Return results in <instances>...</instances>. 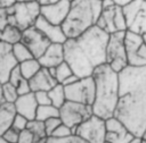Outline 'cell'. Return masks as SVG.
Listing matches in <instances>:
<instances>
[{
	"instance_id": "cell-1",
	"label": "cell",
	"mask_w": 146,
	"mask_h": 143,
	"mask_svg": "<svg viewBox=\"0 0 146 143\" xmlns=\"http://www.w3.org/2000/svg\"><path fill=\"white\" fill-rule=\"evenodd\" d=\"M114 117L137 137L146 128V65L127 66L119 73V101Z\"/></svg>"
},
{
	"instance_id": "cell-2",
	"label": "cell",
	"mask_w": 146,
	"mask_h": 143,
	"mask_svg": "<svg viewBox=\"0 0 146 143\" xmlns=\"http://www.w3.org/2000/svg\"><path fill=\"white\" fill-rule=\"evenodd\" d=\"M110 34L97 25L63 43L64 60L79 77L91 76L94 70L106 62V45Z\"/></svg>"
},
{
	"instance_id": "cell-3",
	"label": "cell",
	"mask_w": 146,
	"mask_h": 143,
	"mask_svg": "<svg viewBox=\"0 0 146 143\" xmlns=\"http://www.w3.org/2000/svg\"><path fill=\"white\" fill-rule=\"evenodd\" d=\"M96 93L92 103L94 115L108 119L114 117L119 101V73L108 64L99 65L92 73Z\"/></svg>"
},
{
	"instance_id": "cell-4",
	"label": "cell",
	"mask_w": 146,
	"mask_h": 143,
	"mask_svg": "<svg viewBox=\"0 0 146 143\" xmlns=\"http://www.w3.org/2000/svg\"><path fill=\"white\" fill-rule=\"evenodd\" d=\"M102 0H73L62 28L66 37H75L96 25L102 12Z\"/></svg>"
},
{
	"instance_id": "cell-5",
	"label": "cell",
	"mask_w": 146,
	"mask_h": 143,
	"mask_svg": "<svg viewBox=\"0 0 146 143\" xmlns=\"http://www.w3.org/2000/svg\"><path fill=\"white\" fill-rule=\"evenodd\" d=\"M103 8L96 25L108 34L127 31L123 8L115 5L113 0H102Z\"/></svg>"
},
{
	"instance_id": "cell-6",
	"label": "cell",
	"mask_w": 146,
	"mask_h": 143,
	"mask_svg": "<svg viewBox=\"0 0 146 143\" xmlns=\"http://www.w3.org/2000/svg\"><path fill=\"white\" fill-rule=\"evenodd\" d=\"M40 3L38 1L15 2L8 7L9 24L16 25L22 31L34 26L38 17L40 16Z\"/></svg>"
},
{
	"instance_id": "cell-7",
	"label": "cell",
	"mask_w": 146,
	"mask_h": 143,
	"mask_svg": "<svg viewBox=\"0 0 146 143\" xmlns=\"http://www.w3.org/2000/svg\"><path fill=\"white\" fill-rule=\"evenodd\" d=\"M124 33L125 31L110 34L106 45V64H108L117 73L128 66L127 51L124 45Z\"/></svg>"
},
{
	"instance_id": "cell-8",
	"label": "cell",
	"mask_w": 146,
	"mask_h": 143,
	"mask_svg": "<svg viewBox=\"0 0 146 143\" xmlns=\"http://www.w3.org/2000/svg\"><path fill=\"white\" fill-rule=\"evenodd\" d=\"M65 96L68 101L80 102L92 106L95 101L96 86L92 75L87 77H80L76 82L64 86Z\"/></svg>"
},
{
	"instance_id": "cell-9",
	"label": "cell",
	"mask_w": 146,
	"mask_h": 143,
	"mask_svg": "<svg viewBox=\"0 0 146 143\" xmlns=\"http://www.w3.org/2000/svg\"><path fill=\"white\" fill-rule=\"evenodd\" d=\"M122 8L127 31L140 35L146 33V0H133Z\"/></svg>"
},
{
	"instance_id": "cell-10",
	"label": "cell",
	"mask_w": 146,
	"mask_h": 143,
	"mask_svg": "<svg viewBox=\"0 0 146 143\" xmlns=\"http://www.w3.org/2000/svg\"><path fill=\"white\" fill-rule=\"evenodd\" d=\"M92 115V107L90 104H84L80 102L66 100L64 104L59 108V118L62 123L67 125L68 127L80 125Z\"/></svg>"
},
{
	"instance_id": "cell-11",
	"label": "cell",
	"mask_w": 146,
	"mask_h": 143,
	"mask_svg": "<svg viewBox=\"0 0 146 143\" xmlns=\"http://www.w3.org/2000/svg\"><path fill=\"white\" fill-rule=\"evenodd\" d=\"M106 119L92 115L78 126L76 135L88 143H105Z\"/></svg>"
},
{
	"instance_id": "cell-12",
	"label": "cell",
	"mask_w": 146,
	"mask_h": 143,
	"mask_svg": "<svg viewBox=\"0 0 146 143\" xmlns=\"http://www.w3.org/2000/svg\"><path fill=\"white\" fill-rule=\"evenodd\" d=\"M124 45L127 51L128 66H145L146 65V45L140 34L125 31Z\"/></svg>"
},
{
	"instance_id": "cell-13",
	"label": "cell",
	"mask_w": 146,
	"mask_h": 143,
	"mask_svg": "<svg viewBox=\"0 0 146 143\" xmlns=\"http://www.w3.org/2000/svg\"><path fill=\"white\" fill-rule=\"evenodd\" d=\"M32 52L34 58H39L51 43L50 40L35 26H31L23 31L21 40Z\"/></svg>"
},
{
	"instance_id": "cell-14",
	"label": "cell",
	"mask_w": 146,
	"mask_h": 143,
	"mask_svg": "<svg viewBox=\"0 0 146 143\" xmlns=\"http://www.w3.org/2000/svg\"><path fill=\"white\" fill-rule=\"evenodd\" d=\"M105 121H106V136H105L106 142L129 143L133 137H136L127 128V126L116 117H111Z\"/></svg>"
},
{
	"instance_id": "cell-15",
	"label": "cell",
	"mask_w": 146,
	"mask_h": 143,
	"mask_svg": "<svg viewBox=\"0 0 146 143\" xmlns=\"http://www.w3.org/2000/svg\"><path fill=\"white\" fill-rule=\"evenodd\" d=\"M71 7L70 0H57L56 2L43 5L40 8V15L52 24L62 25Z\"/></svg>"
},
{
	"instance_id": "cell-16",
	"label": "cell",
	"mask_w": 146,
	"mask_h": 143,
	"mask_svg": "<svg viewBox=\"0 0 146 143\" xmlns=\"http://www.w3.org/2000/svg\"><path fill=\"white\" fill-rule=\"evenodd\" d=\"M34 26L40 30L49 40L51 43H64L66 41V35L62 28V25H56L47 20L41 15L38 17Z\"/></svg>"
},
{
	"instance_id": "cell-17",
	"label": "cell",
	"mask_w": 146,
	"mask_h": 143,
	"mask_svg": "<svg viewBox=\"0 0 146 143\" xmlns=\"http://www.w3.org/2000/svg\"><path fill=\"white\" fill-rule=\"evenodd\" d=\"M38 102L34 96V92H30L23 95H18L17 100L14 102L16 112L24 116L29 120L35 119V113L38 109Z\"/></svg>"
},
{
	"instance_id": "cell-18",
	"label": "cell",
	"mask_w": 146,
	"mask_h": 143,
	"mask_svg": "<svg viewBox=\"0 0 146 143\" xmlns=\"http://www.w3.org/2000/svg\"><path fill=\"white\" fill-rule=\"evenodd\" d=\"M40 65L46 68L56 67L64 61L63 43H50L46 51L38 58Z\"/></svg>"
},
{
	"instance_id": "cell-19",
	"label": "cell",
	"mask_w": 146,
	"mask_h": 143,
	"mask_svg": "<svg viewBox=\"0 0 146 143\" xmlns=\"http://www.w3.org/2000/svg\"><path fill=\"white\" fill-rule=\"evenodd\" d=\"M31 91H49L51 87H54L58 82L56 78L49 73V69L46 67H41L40 70L29 79Z\"/></svg>"
},
{
	"instance_id": "cell-20",
	"label": "cell",
	"mask_w": 146,
	"mask_h": 143,
	"mask_svg": "<svg viewBox=\"0 0 146 143\" xmlns=\"http://www.w3.org/2000/svg\"><path fill=\"white\" fill-rule=\"evenodd\" d=\"M16 115V109L14 103L3 102L0 104V135H2L13 123V119Z\"/></svg>"
},
{
	"instance_id": "cell-21",
	"label": "cell",
	"mask_w": 146,
	"mask_h": 143,
	"mask_svg": "<svg viewBox=\"0 0 146 143\" xmlns=\"http://www.w3.org/2000/svg\"><path fill=\"white\" fill-rule=\"evenodd\" d=\"M18 65L16 58L13 54V51L8 54L0 57V83H5L8 81L11 70Z\"/></svg>"
},
{
	"instance_id": "cell-22",
	"label": "cell",
	"mask_w": 146,
	"mask_h": 143,
	"mask_svg": "<svg viewBox=\"0 0 146 143\" xmlns=\"http://www.w3.org/2000/svg\"><path fill=\"white\" fill-rule=\"evenodd\" d=\"M22 34H23V31L19 27L13 24H8L5 28L0 31V40L13 45L22 40Z\"/></svg>"
},
{
	"instance_id": "cell-23",
	"label": "cell",
	"mask_w": 146,
	"mask_h": 143,
	"mask_svg": "<svg viewBox=\"0 0 146 143\" xmlns=\"http://www.w3.org/2000/svg\"><path fill=\"white\" fill-rule=\"evenodd\" d=\"M18 66H19V69H21V73H22L23 77L26 78V79H30L31 77H33L40 70V68L42 67L36 58H31L29 60L19 62Z\"/></svg>"
},
{
	"instance_id": "cell-24",
	"label": "cell",
	"mask_w": 146,
	"mask_h": 143,
	"mask_svg": "<svg viewBox=\"0 0 146 143\" xmlns=\"http://www.w3.org/2000/svg\"><path fill=\"white\" fill-rule=\"evenodd\" d=\"M49 96H50V101L51 104L55 106L56 108H60L64 102L66 101V96H65V90H64V85L60 83H57L54 87H51L49 91Z\"/></svg>"
},
{
	"instance_id": "cell-25",
	"label": "cell",
	"mask_w": 146,
	"mask_h": 143,
	"mask_svg": "<svg viewBox=\"0 0 146 143\" xmlns=\"http://www.w3.org/2000/svg\"><path fill=\"white\" fill-rule=\"evenodd\" d=\"M52 117H59V109L56 108L52 104H43V106H38L36 113H35V119L38 120H47Z\"/></svg>"
},
{
	"instance_id": "cell-26",
	"label": "cell",
	"mask_w": 146,
	"mask_h": 143,
	"mask_svg": "<svg viewBox=\"0 0 146 143\" xmlns=\"http://www.w3.org/2000/svg\"><path fill=\"white\" fill-rule=\"evenodd\" d=\"M13 54L16 58V60H17L18 64L19 62H23L25 60H29L31 58H34L33 54H32V52L30 51V49L22 41L13 44Z\"/></svg>"
},
{
	"instance_id": "cell-27",
	"label": "cell",
	"mask_w": 146,
	"mask_h": 143,
	"mask_svg": "<svg viewBox=\"0 0 146 143\" xmlns=\"http://www.w3.org/2000/svg\"><path fill=\"white\" fill-rule=\"evenodd\" d=\"M1 87H2V95H3L5 101L14 103L18 98V93H17L16 86L7 81V82L1 84Z\"/></svg>"
},
{
	"instance_id": "cell-28",
	"label": "cell",
	"mask_w": 146,
	"mask_h": 143,
	"mask_svg": "<svg viewBox=\"0 0 146 143\" xmlns=\"http://www.w3.org/2000/svg\"><path fill=\"white\" fill-rule=\"evenodd\" d=\"M73 73L71 66L64 60L62 64H59L58 66H56V81L58 83H63L68 76H71Z\"/></svg>"
},
{
	"instance_id": "cell-29",
	"label": "cell",
	"mask_w": 146,
	"mask_h": 143,
	"mask_svg": "<svg viewBox=\"0 0 146 143\" xmlns=\"http://www.w3.org/2000/svg\"><path fill=\"white\" fill-rule=\"evenodd\" d=\"M46 143H88V142L78 135H71V136H67L64 138H57L54 136H48Z\"/></svg>"
},
{
	"instance_id": "cell-30",
	"label": "cell",
	"mask_w": 146,
	"mask_h": 143,
	"mask_svg": "<svg viewBox=\"0 0 146 143\" xmlns=\"http://www.w3.org/2000/svg\"><path fill=\"white\" fill-rule=\"evenodd\" d=\"M72 135V131H71V127H68L67 125L65 124H60L57 126V128L52 132V134L50 136H54V137H57V138H64V137H67V136H71Z\"/></svg>"
},
{
	"instance_id": "cell-31",
	"label": "cell",
	"mask_w": 146,
	"mask_h": 143,
	"mask_svg": "<svg viewBox=\"0 0 146 143\" xmlns=\"http://www.w3.org/2000/svg\"><path fill=\"white\" fill-rule=\"evenodd\" d=\"M27 123H29L27 118H25L24 116H22V115L16 112V115H15V117L13 119V123H11V127H14L18 132H21V131H23V129H25L27 127Z\"/></svg>"
},
{
	"instance_id": "cell-32",
	"label": "cell",
	"mask_w": 146,
	"mask_h": 143,
	"mask_svg": "<svg viewBox=\"0 0 146 143\" xmlns=\"http://www.w3.org/2000/svg\"><path fill=\"white\" fill-rule=\"evenodd\" d=\"M44 123V129H46V133L48 136H50L52 134V132L57 128L58 125L62 124V120L59 117H52V118H49L47 120L43 121Z\"/></svg>"
},
{
	"instance_id": "cell-33",
	"label": "cell",
	"mask_w": 146,
	"mask_h": 143,
	"mask_svg": "<svg viewBox=\"0 0 146 143\" xmlns=\"http://www.w3.org/2000/svg\"><path fill=\"white\" fill-rule=\"evenodd\" d=\"M34 96H35V100H36L39 106L51 104L48 91H36V92H34Z\"/></svg>"
},
{
	"instance_id": "cell-34",
	"label": "cell",
	"mask_w": 146,
	"mask_h": 143,
	"mask_svg": "<svg viewBox=\"0 0 146 143\" xmlns=\"http://www.w3.org/2000/svg\"><path fill=\"white\" fill-rule=\"evenodd\" d=\"M18 135H19V132L17 129H15L14 127H9L3 134L2 136L10 143H17V140H18Z\"/></svg>"
},
{
	"instance_id": "cell-35",
	"label": "cell",
	"mask_w": 146,
	"mask_h": 143,
	"mask_svg": "<svg viewBox=\"0 0 146 143\" xmlns=\"http://www.w3.org/2000/svg\"><path fill=\"white\" fill-rule=\"evenodd\" d=\"M33 134L30 129L25 128L23 131L19 132V135H18V140H17V143H33Z\"/></svg>"
},
{
	"instance_id": "cell-36",
	"label": "cell",
	"mask_w": 146,
	"mask_h": 143,
	"mask_svg": "<svg viewBox=\"0 0 146 143\" xmlns=\"http://www.w3.org/2000/svg\"><path fill=\"white\" fill-rule=\"evenodd\" d=\"M22 78H24V77H23V75H22V73H21L19 66L17 65V66L11 70L10 75H9V78H8V82H10L11 84H14V85L16 86V85L21 82Z\"/></svg>"
},
{
	"instance_id": "cell-37",
	"label": "cell",
	"mask_w": 146,
	"mask_h": 143,
	"mask_svg": "<svg viewBox=\"0 0 146 143\" xmlns=\"http://www.w3.org/2000/svg\"><path fill=\"white\" fill-rule=\"evenodd\" d=\"M16 89H17L18 95H23V94H26V93L32 92L31 91L30 83H29V79H26V78H22L21 82L16 85Z\"/></svg>"
},
{
	"instance_id": "cell-38",
	"label": "cell",
	"mask_w": 146,
	"mask_h": 143,
	"mask_svg": "<svg viewBox=\"0 0 146 143\" xmlns=\"http://www.w3.org/2000/svg\"><path fill=\"white\" fill-rule=\"evenodd\" d=\"M9 24V12H8V7H0V31L5 28Z\"/></svg>"
},
{
	"instance_id": "cell-39",
	"label": "cell",
	"mask_w": 146,
	"mask_h": 143,
	"mask_svg": "<svg viewBox=\"0 0 146 143\" xmlns=\"http://www.w3.org/2000/svg\"><path fill=\"white\" fill-rule=\"evenodd\" d=\"M13 51V45L0 40V57L5 56V54H8Z\"/></svg>"
},
{
	"instance_id": "cell-40",
	"label": "cell",
	"mask_w": 146,
	"mask_h": 143,
	"mask_svg": "<svg viewBox=\"0 0 146 143\" xmlns=\"http://www.w3.org/2000/svg\"><path fill=\"white\" fill-rule=\"evenodd\" d=\"M79 78H80V77H79L78 75L72 74V75H71V76H68V77H67V78H66V79H65V81H64L62 84H63L64 86H65V85H70V84H73L74 82H76Z\"/></svg>"
},
{
	"instance_id": "cell-41",
	"label": "cell",
	"mask_w": 146,
	"mask_h": 143,
	"mask_svg": "<svg viewBox=\"0 0 146 143\" xmlns=\"http://www.w3.org/2000/svg\"><path fill=\"white\" fill-rule=\"evenodd\" d=\"M16 1L15 0H0V7H10L11 5H14Z\"/></svg>"
},
{
	"instance_id": "cell-42",
	"label": "cell",
	"mask_w": 146,
	"mask_h": 143,
	"mask_svg": "<svg viewBox=\"0 0 146 143\" xmlns=\"http://www.w3.org/2000/svg\"><path fill=\"white\" fill-rule=\"evenodd\" d=\"M131 1H133V0H113V2H114L115 5H117V6H120V7L127 6V5L130 3Z\"/></svg>"
},
{
	"instance_id": "cell-43",
	"label": "cell",
	"mask_w": 146,
	"mask_h": 143,
	"mask_svg": "<svg viewBox=\"0 0 146 143\" xmlns=\"http://www.w3.org/2000/svg\"><path fill=\"white\" fill-rule=\"evenodd\" d=\"M40 6H43V5H49V3H52V2H56L57 0H36Z\"/></svg>"
},
{
	"instance_id": "cell-44",
	"label": "cell",
	"mask_w": 146,
	"mask_h": 143,
	"mask_svg": "<svg viewBox=\"0 0 146 143\" xmlns=\"http://www.w3.org/2000/svg\"><path fill=\"white\" fill-rule=\"evenodd\" d=\"M129 143H143V140H141V137H133Z\"/></svg>"
},
{
	"instance_id": "cell-45",
	"label": "cell",
	"mask_w": 146,
	"mask_h": 143,
	"mask_svg": "<svg viewBox=\"0 0 146 143\" xmlns=\"http://www.w3.org/2000/svg\"><path fill=\"white\" fill-rule=\"evenodd\" d=\"M5 102V99H3V95H2V87H1V83H0V104Z\"/></svg>"
},
{
	"instance_id": "cell-46",
	"label": "cell",
	"mask_w": 146,
	"mask_h": 143,
	"mask_svg": "<svg viewBox=\"0 0 146 143\" xmlns=\"http://www.w3.org/2000/svg\"><path fill=\"white\" fill-rule=\"evenodd\" d=\"M0 143H10V142H8L2 135H0Z\"/></svg>"
},
{
	"instance_id": "cell-47",
	"label": "cell",
	"mask_w": 146,
	"mask_h": 143,
	"mask_svg": "<svg viewBox=\"0 0 146 143\" xmlns=\"http://www.w3.org/2000/svg\"><path fill=\"white\" fill-rule=\"evenodd\" d=\"M141 140H143L144 142H146V128H145V131H144V133H143V135H141Z\"/></svg>"
},
{
	"instance_id": "cell-48",
	"label": "cell",
	"mask_w": 146,
	"mask_h": 143,
	"mask_svg": "<svg viewBox=\"0 0 146 143\" xmlns=\"http://www.w3.org/2000/svg\"><path fill=\"white\" fill-rule=\"evenodd\" d=\"M16 2H29V1H36V0H15Z\"/></svg>"
},
{
	"instance_id": "cell-49",
	"label": "cell",
	"mask_w": 146,
	"mask_h": 143,
	"mask_svg": "<svg viewBox=\"0 0 146 143\" xmlns=\"http://www.w3.org/2000/svg\"><path fill=\"white\" fill-rule=\"evenodd\" d=\"M141 36H143V41H144V43H145V45H146V33L141 34Z\"/></svg>"
},
{
	"instance_id": "cell-50",
	"label": "cell",
	"mask_w": 146,
	"mask_h": 143,
	"mask_svg": "<svg viewBox=\"0 0 146 143\" xmlns=\"http://www.w3.org/2000/svg\"><path fill=\"white\" fill-rule=\"evenodd\" d=\"M143 143H146V142H144V141H143Z\"/></svg>"
},
{
	"instance_id": "cell-51",
	"label": "cell",
	"mask_w": 146,
	"mask_h": 143,
	"mask_svg": "<svg viewBox=\"0 0 146 143\" xmlns=\"http://www.w3.org/2000/svg\"><path fill=\"white\" fill-rule=\"evenodd\" d=\"M70 1H73V0H70Z\"/></svg>"
}]
</instances>
